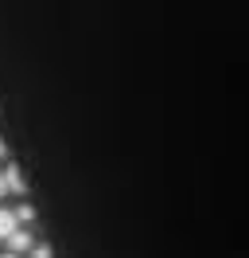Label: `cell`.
<instances>
[{
    "label": "cell",
    "instance_id": "cell-1",
    "mask_svg": "<svg viewBox=\"0 0 249 258\" xmlns=\"http://www.w3.org/2000/svg\"><path fill=\"white\" fill-rule=\"evenodd\" d=\"M8 246H12V254H24V250H31L35 242H31L28 231H12V235H8Z\"/></svg>",
    "mask_w": 249,
    "mask_h": 258
},
{
    "label": "cell",
    "instance_id": "cell-2",
    "mask_svg": "<svg viewBox=\"0 0 249 258\" xmlns=\"http://www.w3.org/2000/svg\"><path fill=\"white\" fill-rule=\"evenodd\" d=\"M4 184H8V192H24V188H28V180L20 176V168H8V172H4Z\"/></svg>",
    "mask_w": 249,
    "mask_h": 258
},
{
    "label": "cell",
    "instance_id": "cell-3",
    "mask_svg": "<svg viewBox=\"0 0 249 258\" xmlns=\"http://www.w3.org/2000/svg\"><path fill=\"white\" fill-rule=\"evenodd\" d=\"M12 231H16V211H4V208H0V239H8Z\"/></svg>",
    "mask_w": 249,
    "mask_h": 258
},
{
    "label": "cell",
    "instance_id": "cell-4",
    "mask_svg": "<svg viewBox=\"0 0 249 258\" xmlns=\"http://www.w3.org/2000/svg\"><path fill=\"white\" fill-rule=\"evenodd\" d=\"M31 258H51V246H31Z\"/></svg>",
    "mask_w": 249,
    "mask_h": 258
},
{
    "label": "cell",
    "instance_id": "cell-5",
    "mask_svg": "<svg viewBox=\"0 0 249 258\" xmlns=\"http://www.w3.org/2000/svg\"><path fill=\"white\" fill-rule=\"evenodd\" d=\"M4 192H8V184H4V176H0V196H4Z\"/></svg>",
    "mask_w": 249,
    "mask_h": 258
},
{
    "label": "cell",
    "instance_id": "cell-6",
    "mask_svg": "<svg viewBox=\"0 0 249 258\" xmlns=\"http://www.w3.org/2000/svg\"><path fill=\"white\" fill-rule=\"evenodd\" d=\"M0 258H20V254H0Z\"/></svg>",
    "mask_w": 249,
    "mask_h": 258
}]
</instances>
